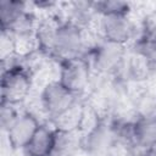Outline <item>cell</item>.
Returning <instances> with one entry per match:
<instances>
[{"mask_svg": "<svg viewBox=\"0 0 156 156\" xmlns=\"http://www.w3.org/2000/svg\"><path fill=\"white\" fill-rule=\"evenodd\" d=\"M34 87V72L28 55L15 54L1 60V104L21 106L29 98Z\"/></svg>", "mask_w": 156, "mask_h": 156, "instance_id": "cell-1", "label": "cell"}, {"mask_svg": "<svg viewBox=\"0 0 156 156\" xmlns=\"http://www.w3.org/2000/svg\"><path fill=\"white\" fill-rule=\"evenodd\" d=\"M119 151L122 149L112 118L95 113L90 124L82 132V152L85 156H121Z\"/></svg>", "mask_w": 156, "mask_h": 156, "instance_id": "cell-2", "label": "cell"}, {"mask_svg": "<svg viewBox=\"0 0 156 156\" xmlns=\"http://www.w3.org/2000/svg\"><path fill=\"white\" fill-rule=\"evenodd\" d=\"M94 40L90 30L60 17L52 49V61L61 62L69 58L84 57Z\"/></svg>", "mask_w": 156, "mask_h": 156, "instance_id": "cell-3", "label": "cell"}, {"mask_svg": "<svg viewBox=\"0 0 156 156\" xmlns=\"http://www.w3.org/2000/svg\"><path fill=\"white\" fill-rule=\"evenodd\" d=\"M128 48L96 38L84 56L95 77L119 78L128 56Z\"/></svg>", "mask_w": 156, "mask_h": 156, "instance_id": "cell-4", "label": "cell"}, {"mask_svg": "<svg viewBox=\"0 0 156 156\" xmlns=\"http://www.w3.org/2000/svg\"><path fill=\"white\" fill-rule=\"evenodd\" d=\"M82 100L83 98L69 91L56 78L48 80L41 87L38 96L40 112L49 123H54L61 118Z\"/></svg>", "mask_w": 156, "mask_h": 156, "instance_id": "cell-5", "label": "cell"}, {"mask_svg": "<svg viewBox=\"0 0 156 156\" xmlns=\"http://www.w3.org/2000/svg\"><path fill=\"white\" fill-rule=\"evenodd\" d=\"M94 29L98 38L127 48H130L140 35V24L132 15L98 16Z\"/></svg>", "mask_w": 156, "mask_h": 156, "instance_id": "cell-6", "label": "cell"}, {"mask_svg": "<svg viewBox=\"0 0 156 156\" xmlns=\"http://www.w3.org/2000/svg\"><path fill=\"white\" fill-rule=\"evenodd\" d=\"M56 79L79 98H85L95 80V74L85 57L69 58L57 62Z\"/></svg>", "mask_w": 156, "mask_h": 156, "instance_id": "cell-7", "label": "cell"}, {"mask_svg": "<svg viewBox=\"0 0 156 156\" xmlns=\"http://www.w3.org/2000/svg\"><path fill=\"white\" fill-rule=\"evenodd\" d=\"M41 123L43 122L35 112L30 110H21L7 129L2 132L10 150L22 152Z\"/></svg>", "mask_w": 156, "mask_h": 156, "instance_id": "cell-8", "label": "cell"}, {"mask_svg": "<svg viewBox=\"0 0 156 156\" xmlns=\"http://www.w3.org/2000/svg\"><path fill=\"white\" fill-rule=\"evenodd\" d=\"M133 150L147 155L156 152V112H136L132 124Z\"/></svg>", "mask_w": 156, "mask_h": 156, "instance_id": "cell-9", "label": "cell"}, {"mask_svg": "<svg viewBox=\"0 0 156 156\" xmlns=\"http://www.w3.org/2000/svg\"><path fill=\"white\" fill-rule=\"evenodd\" d=\"M56 129L52 124L44 121L33 138L23 149V156H51L55 143Z\"/></svg>", "mask_w": 156, "mask_h": 156, "instance_id": "cell-10", "label": "cell"}, {"mask_svg": "<svg viewBox=\"0 0 156 156\" xmlns=\"http://www.w3.org/2000/svg\"><path fill=\"white\" fill-rule=\"evenodd\" d=\"M56 129L51 156H78L82 154V132Z\"/></svg>", "mask_w": 156, "mask_h": 156, "instance_id": "cell-11", "label": "cell"}, {"mask_svg": "<svg viewBox=\"0 0 156 156\" xmlns=\"http://www.w3.org/2000/svg\"><path fill=\"white\" fill-rule=\"evenodd\" d=\"M94 10L98 16H107V15H132L133 7L128 1L119 0H102V1H93Z\"/></svg>", "mask_w": 156, "mask_h": 156, "instance_id": "cell-12", "label": "cell"}, {"mask_svg": "<svg viewBox=\"0 0 156 156\" xmlns=\"http://www.w3.org/2000/svg\"><path fill=\"white\" fill-rule=\"evenodd\" d=\"M21 110H18V106L9 105V104H0V124L2 132L7 129V127L11 124V122L15 119V117L18 115Z\"/></svg>", "mask_w": 156, "mask_h": 156, "instance_id": "cell-13", "label": "cell"}, {"mask_svg": "<svg viewBox=\"0 0 156 156\" xmlns=\"http://www.w3.org/2000/svg\"><path fill=\"white\" fill-rule=\"evenodd\" d=\"M78 156H85V155H84V154H83V152H82V154H79V155H78Z\"/></svg>", "mask_w": 156, "mask_h": 156, "instance_id": "cell-14", "label": "cell"}]
</instances>
